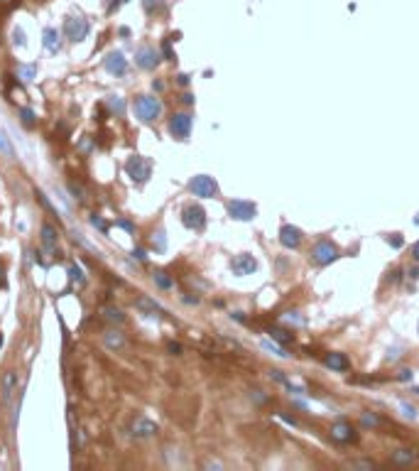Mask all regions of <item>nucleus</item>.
<instances>
[{"instance_id": "1", "label": "nucleus", "mask_w": 419, "mask_h": 471, "mask_svg": "<svg viewBox=\"0 0 419 471\" xmlns=\"http://www.w3.org/2000/svg\"><path fill=\"white\" fill-rule=\"evenodd\" d=\"M135 113H138V118L142 123H152L162 113V103L154 96H138L135 98Z\"/></svg>"}, {"instance_id": "23", "label": "nucleus", "mask_w": 419, "mask_h": 471, "mask_svg": "<svg viewBox=\"0 0 419 471\" xmlns=\"http://www.w3.org/2000/svg\"><path fill=\"white\" fill-rule=\"evenodd\" d=\"M37 76V64H25V66H20V79L22 81H32Z\"/></svg>"}, {"instance_id": "17", "label": "nucleus", "mask_w": 419, "mask_h": 471, "mask_svg": "<svg viewBox=\"0 0 419 471\" xmlns=\"http://www.w3.org/2000/svg\"><path fill=\"white\" fill-rule=\"evenodd\" d=\"M106 106H108V111H111L113 116H123V113H125V101H123V96H108Z\"/></svg>"}, {"instance_id": "8", "label": "nucleus", "mask_w": 419, "mask_h": 471, "mask_svg": "<svg viewBox=\"0 0 419 471\" xmlns=\"http://www.w3.org/2000/svg\"><path fill=\"white\" fill-rule=\"evenodd\" d=\"M135 61H138V66H142V69H154L157 61H159V57H157V52H154L152 47H140L138 54H135Z\"/></svg>"}, {"instance_id": "5", "label": "nucleus", "mask_w": 419, "mask_h": 471, "mask_svg": "<svg viewBox=\"0 0 419 471\" xmlns=\"http://www.w3.org/2000/svg\"><path fill=\"white\" fill-rule=\"evenodd\" d=\"M189 187H191V192H194L196 197H213V194H216V189H218V187H216V182H213L211 177H206V175L194 177Z\"/></svg>"}, {"instance_id": "20", "label": "nucleus", "mask_w": 419, "mask_h": 471, "mask_svg": "<svg viewBox=\"0 0 419 471\" xmlns=\"http://www.w3.org/2000/svg\"><path fill=\"white\" fill-rule=\"evenodd\" d=\"M103 317H106L108 322H116V324H120L123 319H125L118 307H103Z\"/></svg>"}, {"instance_id": "14", "label": "nucleus", "mask_w": 419, "mask_h": 471, "mask_svg": "<svg viewBox=\"0 0 419 471\" xmlns=\"http://www.w3.org/2000/svg\"><path fill=\"white\" fill-rule=\"evenodd\" d=\"M57 238H59V236H57V231H54V226H49V224L42 226V243H44V248H47L49 253L57 248Z\"/></svg>"}, {"instance_id": "30", "label": "nucleus", "mask_w": 419, "mask_h": 471, "mask_svg": "<svg viewBox=\"0 0 419 471\" xmlns=\"http://www.w3.org/2000/svg\"><path fill=\"white\" fill-rule=\"evenodd\" d=\"M116 226H120V229H125V231H130V234L135 231V226H133L130 221H125V219H118V221H116Z\"/></svg>"}, {"instance_id": "6", "label": "nucleus", "mask_w": 419, "mask_h": 471, "mask_svg": "<svg viewBox=\"0 0 419 471\" xmlns=\"http://www.w3.org/2000/svg\"><path fill=\"white\" fill-rule=\"evenodd\" d=\"M169 130H172V135L174 138H189V133H191V116H186V113H177V116H172V120H169Z\"/></svg>"}, {"instance_id": "27", "label": "nucleus", "mask_w": 419, "mask_h": 471, "mask_svg": "<svg viewBox=\"0 0 419 471\" xmlns=\"http://www.w3.org/2000/svg\"><path fill=\"white\" fill-rule=\"evenodd\" d=\"M12 42H15L17 47H25V42H27V39H25V29H22V27L12 29Z\"/></svg>"}, {"instance_id": "21", "label": "nucleus", "mask_w": 419, "mask_h": 471, "mask_svg": "<svg viewBox=\"0 0 419 471\" xmlns=\"http://www.w3.org/2000/svg\"><path fill=\"white\" fill-rule=\"evenodd\" d=\"M89 224L93 226V229H98L101 234H108V221H106L103 216H98V214H91V216H89Z\"/></svg>"}, {"instance_id": "4", "label": "nucleus", "mask_w": 419, "mask_h": 471, "mask_svg": "<svg viewBox=\"0 0 419 471\" xmlns=\"http://www.w3.org/2000/svg\"><path fill=\"white\" fill-rule=\"evenodd\" d=\"M181 221H184V226L186 229H194V231H199V229H204V221H206V214H204V209L201 206H184V211H181Z\"/></svg>"}, {"instance_id": "34", "label": "nucleus", "mask_w": 419, "mask_h": 471, "mask_svg": "<svg viewBox=\"0 0 419 471\" xmlns=\"http://www.w3.org/2000/svg\"><path fill=\"white\" fill-rule=\"evenodd\" d=\"M157 248L164 250V234H157Z\"/></svg>"}, {"instance_id": "12", "label": "nucleus", "mask_w": 419, "mask_h": 471, "mask_svg": "<svg viewBox=\"0 0 419 471\" xmlns=\"http://www.w3.org/2000/svg\"><path fill=\"white\" fill-rule=\"evenodd\" d=\"M44 47H47V52H52V54H57L61 49V34L57 32L54 27H47L44 29Z\"/></svg>"}, {"instance_id": "28", "label": "nucleus", "mask_w": 419, "mask_h": 471, "mask_svg": "<svg viewBox=\"0 0 419 471\" xmlns=\"http://www.w3.org/2000/svg\"><path fill=\"white\" fill-rule=\"evenodd\" d=\"M34 197H37V202H39V204L44 206V209H47V211H52V214H57V209H54V206L49 204V199H47V197H44V194H42V192H37V194H34Z\"/></svg>"}, {"instance_id": "18", "label": "nucleus", "mask_w": 419, "mask_h": 471, "mask_svg": "<svg viewBox=\"0 0 419 471\" xmlns=\"http://www.w3.org/2000/svg\"><path fill=\"white\" fill-rule=\"evenodd\" d=\"M20 123L25 125V128H34L37 125V116H34V111L32 108H20Z\"/></svg>"}, {"instance_id": "2", "label": "nucleus", "mask_w": 419, "mask_h": 471, "mask_svg": "<svg viewBox=\"0 0 419 471\" xmlns=\"http://www.w3.org/2000/svg\"><path fill=\"white\" fill-rule=\"evenodd\" d=\"M64 34H66L69 42H81L89 34V22L79 15H71V17L64 20Z\"/></svg>"}, {"instance_id": "3", "label": "nucleus", "mask_w": 419, "mask_h": 471, "mask_svg": "<svg viewBox=\"0 0 419 471\" xmlns=\"http://www.w3.org/2000/svg\"><path fill=\"white\" fill-rule=\"evenodd\" d=\"M125 172H128V177L133 179V182H147V177H150L152 172V165L150 160H145V157H130L128 162H125Z\"/></svg>"}, {"instance_id": "15", "label": "nucleus", "mask_w": 419, "mask_h": 471, "mask_svg": "<svg viewBox=\"0 0 419 471\" xmlns=\"http://www.w3.org/2000/svg\"><path fill=\"white\" fill-rule=\"evenodd\" d=\"M103 341H106V346H108V349H113V351L123 349V344H125V339H123V334H120V331H106Z\"/></svg>"}, {"instance_id": "10", "label": "nucleus", "mask_w": 419, "mask_h": 471, "mask_svg": "<svg viewBox=\"0 0 419 471\" xmlns=\"http://www.w3.org/2000/svg\"><path fill=\"white\" fill-rule=\"evenodd\" d=\"M15 388H17V373H15V371H7V373L2 376V388H0V398H2V403H7V400L12 398Z\"/></svg>"}, {"instance_id": "7", "label": "nucleus", "mask_w": 419, "mask_h": 471, "mask_svg": "<svg viewBox=\"0 0 419 471\" xmlns=\"http://www.w3.org/2000/svg\"><path fill=\"white\" fill-rule=\"evenodd\" d=\"M106 71L113 76H123L128 71V59L123 57V52H111L106 57Z\"/></svg>"}, {"instance_id": "37", "label": "nucleus", "mask_w": 419, "mask_h": 471, "mask_svg": "<svg viewBox=\"0 0 419 471\" xmlns=\"http://www.w3.org/2000/svg\"><path fill=\"white\" fill-rule=\"evenodd\" d=\"M0 346H2V334H0Z\"/></svg>"}, {"instance_id": "9", "label": "nucleus", "mask_w": 419, "mask_h": 471, "mask_svg": "<svg viewBox=\"0 0 419 471\" xmlns=\"http://www.w3.org/2000/svg\"><path fill=\"white\" fill-rule=\"evenodd\" d=\"M130 430H133L135 437H152L157 432V425L150 422V420H145V417H135V422L130 425Z\"/></svg>"}, {"instance_id": "11", "label": "nucleus", "mask_w": 419, "mask_h": 471, "mask_svg": "<svg viewBox=\"0 0 419 471\" xmlns=\"http://www.w3.org/2000/svg\"><path fill=\"white\" fill-rule=\"evenodd\" d=\"M336 255H338V250H336L331 243H326V240L314 248V260H316V263H331Z\"/></svg>"}, {"instance_id": "26", "label": "nucleus", "mask_w": 419, "mask_h": 471, "mask_svg": "<svg viewBox=\"0 0 419 471\" xmlns=\"http://www.w3.org/2000/svg\"><path fill=\"white\" fill-rule=\"evenodd\" d=\"M236 270H243V272H250V270H255V260H250V258L245 255V258H240L238 263H236Z\"/></svg>"}, {"instance_id": "24", "label": "nucleus", "mask_w": 419, "mask_h": 471, "mask_svg": "<svg viewBox=\"0 0 419 471\" xmlns=\"http://www.w3.org/2000/svg\"><path fill=\"white\" fill-rule=\"evenodd\" d=\"M66 272H69V280H71V282H79V285H84V272H81V267H79V265L71 263Z\"/></svg>"}, {"instance_id": "31", "label": "nucleus", "mask_w": 419, "mask_h": 471, "mask_svg": "<svg viewBox=\"0 0 419 471\" xmlns=\"http://www.w3.org/2000/svg\"><path fill=\"white\" fill-rule=\"evenodd\" d=\"M0 152L12 155V150H10V145H7V140H5V135H2V133H0Z\"/></svg>"}, {"instance_id": "25", "label": "nucleus", "mask_w": 419, "mask_h": 471, "mask_svg": "<svg viewBox=\"0 0 419 471\" xmlns=\"http://www.w3.org/2000/svg\"><path fill=\"white\" fill-rule=\"evenodd\" d=\"M152 277H154V282H157L162 290H169V287H172V280L167 277V272H154Z\"/></svg>"}, {"instance_id": "16", "label": "nucleus", "mask_w": 419, "mask_h": 471, "mask_svg": "<svg viewBox=\"0 0 419 471\" xmlns=\"http://www.w3.org/2000/svg\"><path fill=\"white\" fill-rule=\"evenodd\" d=\"M279 238H282V243H284V245L294 248V245L299 243V231H297V229H292V226H284V229H282V234H279Z\"/></svg>"}, {"instance_id": "19", "label": "nucleus", "mask_w": 419, "mask_h": 471, "mask_svg": "<svg viewBox=\"0 0 419 471\" xmlns=\"http://www.w3.org/2000/svg\"><path fill=\"white\" fill-rule=\"evenodd\" d=\"M142 7H145L147 15H157V12H162L164 0H142Z\"/></svg>"}, {"instance_id": "35", "label": "nucleus", "mask_w": 419, "mask_h": 471, "mask_svg": "<svg viewBox=\"0 0 419 471\" xmlns=\"http://www.w3.org/2000/svg\"><path fill=\"white\" fill-rule=\"evenodd\" d=\"M169 351H172V353H179L181 346H179V344H169Z\"/></svg>"}, {"instance_id": "29", "label": "nucleus", "mask_w": 419, "mask_h": 471, "mask_svg": "<svg viewBox=\"0 0 419 471\" xmlns=\"http://www.w3.org/2000/svg\"><path fill=\"white\" fill-rule=\"evenodd\" d=\"M69 192L74 194V199H79V202H84V189H81V187H79L76 182H71V184H69Z\"/></svg>"}, {"instance_id": "36", "label": "nucleus", "mask_w": 419, "mask_h": 471, "mask_svg": "<svg viewBox=\"0 0 419 471\" xmlns=\"http://www.w3.org/2000/svg\"><path fill=\"white\" fill-rule=\"evenodd\" d=\"M415 258H417V260H419V243H417V245H415Z\"/></svg>"}, {"instance_id": "33", "label": "nucleus", "mask_w": 419, "mask_h": 471, "mask_svg": "<svg viewBox=\"0 0 419 471\" xmlns=\"http://www.w3.org/2000/svg\"><path fill=\"white\" fill-rule=\"evenodd\" d=\"M133 258H138V260H145L147 255H145V250H142V248H135V250H133Z\"/></svg>"}, {"instance_id": "22", "label": "nucleus", "mask_w": 419, "mask_h": 471, "mask_svg": "<svg viewBox=\"0 0 419 471\" xmlns=\"http://www.w3.org/2000/svg\"><path fill=\"white\" fill-rule=\"evenodd\" d=\"M326 363H329V366H333V368H338V371L348 366L346 356H341V353H331V356H326Z\"/></svg>"}, {"instance_id": "13", "label": "nucleus", "mask_w": 419, "mask_h": 471, "mask_svg": "<svg viewBox=\"0 0 419 471\" xmlns=\"http://www.w3.org/2000/svg\"><path fill=\"white\" fill-rule=\"evenodd\" d=\"M228 209H231V216H236V219H253V214H255L253 204H248V202H233Z\"/></svg>"}, {"instance_id": "32", "label": "nucleus", "mask_w": 419, "mask_h": 471, "mask_svg": "<svg viewBox=\"0 0 419 471\" xmlns=\"http://www.w3.org/2000/svg\"><path fill=\"white\" fill-rule=\"evenodd\" d=\"M162 52H164V57H167V59H174V52H172V47H169V39H164Z\"/></svg>"}]
</instances>
